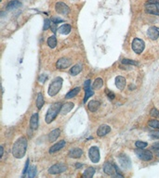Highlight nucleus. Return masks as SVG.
I'll use <instances>...</instances> for the list:
<instances>
[{
    "instance_id": "a19ab883",
    "label": "nucleus",
    "mask_w": 159,
    "mask_h": 178,
    "mask_svg": "<svg viewBox=\"0 0 159 178\" xmlns=\"http://www.w3.org/2000/svg\"><path fill=\"white\" fill-rule=\"evenodd\" d=\"M28 166H29V159H27V161L26 162H25V167H24V170H23V174L24 175L25 173H26L28 172Z\"/></svg>"
},
{
    "instance_id": "4be33fe9",
    "label": "nucleus",
    "mask_w": 159,
    "mask_h": 178,
    "mask_svg": "<svg viewBox=\"0 0 159 178\" xmlns=\"http://www.w3.org/2000/svg\"><path fill=\"white\" fill-rule=\"evenodd\" d=\"M58 30L61 35H68V33H70V32H71L72 27H71V25H69V24H63Z\"/></svg>"
},
{
    "instance_id": "37998d69",
    "label": "nucleus",
    "mask_w": 159,
    "mask_h": 178,
    "mask_svg": "<svg viewBox=\"0 0 159 178\" xmlns=\"http://www.w3.org/2000/svg\"><path fill=\"white\" fill-rule=\"evenodd\" d=\"M0 149H1V154H0V158H2L3 153H4V148H3V147H0Z\"/></svg>"
},
{
    "instance_id": "9b49d317",
    "label": "nucleus",
    "mask_w": 159,
    "mask_h": 178,
    "mask_svg": "<svg viewBox=\"0 0 159 178\" xmlns=\"http://www.w3.org/2000/svg\"><path fill=\"white\" fill-rule=\"evenodd\" d=\"M118 159H119V162L121 166L123 167V168L125 169H129L131 166V161L130 159H129V158L128 157V156L126 155H120L119 157H118Z\"/></svg>"
},
{
    "instance_id": "0eeeda50",
    "label": "nucleus",
    "mask_w": 159,
    "mask_h": 178,
    "mask_svg": "<svg viewBox=\"0 0 159 178\" xmlns=\"http://www.w3.org/2000/svg\"><path fill=\"white\" fill-rule=\"evenodd\" d=\"M55 10H56V12L58 14L63 15V16H67L70 13L69 7L63 2H57L56 5H55Z\"/></svg>"
},
{
    "instance_id": "f8f14e48",
    "label": "nucleus",
    "mask_w": 159,
    "mask_h": 178,
    "mask_svg": "<svg viewBox=\"0 0 159 178\" xmlns=\"http://www.w3.org/2000/svg\"><path fill=\"white\" fill-rule=\"evenodd\" d=\"M103 171H104V173L106 174H108V175H114V173L116 172V165H114L110 162H106L104 163V165H103Z\"/></svg>"
},
{
    "instance_id": "7c9ffc66",
    "label": "nucleus",
    "mask_w": 159,
    "mask_h": 178,
    "mask_svg": "<svg viewBox=\"0 0 159 178\" xmlns=\"http://www.w3.org/2000/svg\"><path fill=\"white\" fill-rule=\"evenodd\" d=\"M148 125L150 126L152 128H154V129H159V121L157 120H152L148 122Z\"/></svg>"
},
{
    "instance_id": "423d86ee",
    "label": "nucleus",
    "mask_w": 159,
    "mask_h": 178,
    "mask_svg": "<svg viewBox=\"0 0 159 178\" xmlns=\"http://www.w3.org/2000/svg\"><path fill=\"white\" fill-rule=\"evenodd\" d=\"M135 153L142 161H149L153 159V153L150 150L143 149V148H138V149L135 150Z\"/></svg>"
},
{
    "instance_id": "cd10ccee",
    "label": "nucleus",
    "mask_w": 159,
    "mask_h": 178,
    "mask_svg": "<svg viewBox=\"0 0 159 178\" xmlns=\"http://www.w3.org/2000/svg\"><path fill=\"white\" fill-rule=\"evenodd\" d=\"M47 44H49V46L50 48H55V46H57V39L56 37L54 35L50 36L49 39H47Z\"/></svg>"
},
{
    "instance_id": "bb28decb",
    "label": "nucleus",
    "mask_w": 159,
    "mask_h": 178,
    "mask_svg": "<svg viewBox=\"0 0 159 178\" xmlns=\"http://www.w3.org/2000/svg\"><path fill=\"white\" fill-rule=\"evenodd\" d=\"M81 70H82V66H81L80 64H76L73 67H72V69H71V70H70V72H71L72 75L75 76L78 73H80Z\"/></svg>"
},
{
    "instance_id": "2eb2a0df",
    "label": "nucleus",
    "mask_w": 159,
    "mask_h": 178,
    "mask_svg": "<svg viewBox=\"0 0 159 178\" xmlns=\"http://www.w3.org/2000/svg\"><path fill=\"white\" fill-rule=\"evenodd\" d=\"M73 107H75V104L72 103V102H67V103L63 104V105L61 106V113L62 115L67 114L68 112H70V111H71V110L73 109Z\"/></svg>"
},
{
    "instance_id": "dca6fc26",
    "label": "nucleus",
    "mask_w": 159,
    "mask_h": 178,
    "mask_svg": "<svg viewBox=\"0 0 159 178\" xmlns=\"http://www.w3.org/2000/svg\"><path fill=\"white\" fill-rule=\"evenodd\" d=\"M64 146H65V141L64 140H61L60 142H58L57 144H55L54 146H52L49 148V153L52 154V153H54V152H57L59 150H61Z\"/></svg>"
},
{
    "instance_id": "4c0bfd02",
    "label": "nucleus",
    "mask_w": 159,
    "mask_h": 178,
    "mask_svg": "<svg viewBox=\"0 0 159 178\" xmlns=\"http://www.w3.org/2000/svg\"><path fill=\"white\" fill-rule=\"evenodd\" d=\"M47 74H41V75L39 76V82L40 83H44V82H45L46 80H47Z\"/></svg>"
},
{
    "instance_id": "aec40b11",
    "label": "nucleus",
    "mask_w": 159,
    "mask_h": 178,
    "mask_svg": "<svg viewBox=\"0 0 159 178\" xmlns=\"http://www.w3.org/2000/svg\"><path fill=\"white\" fill-rule=\"evenodd\" d=\"M116 85L118 89L123 90L126 86V79L123 76H117L116 78Z\"/></svg>"
},
{
    "instance_id": "393cba45",
    "label": "nucleus",
    "mask_w": 159,
    "mask_h": 178,
    "mask_svg": "<svg viewBox=\"0 0 159 178\" xmlns=\"http://www.w3.org/2000/svg\"><path fill=\"white\" fill-rule=\"evenodd\" d=\"M95 173V169L93 167H90V168H88L86 171L84 172L83 173V177L85 178H92Z\"/></svg>"
},
{
    "instance_id": "412c9836",
    "label": "nucleus",
    "mask_w": 159,
    "mask_h": 178,
    "mask_svg": "<svg viewBox=\"0 0 159 178\" xmlns=\"http://www.w3.org/2000/svg\"><path fill=\"white\" fill-rule=\"evenodd\" d=\"M30 126L33 130H36L38 127V114L35 113L32 115L30 120Z\"/></svg>"
},
{
    "instance_id": "58836bf2",
    "label": "nucleus",
    "mask_w": 159,
    "mask_h": 178,
    "mask_svg": "<svg viewBox=\"0 0 159 178\" xmlns=\"http://www.w3.org/2000/svg\"><path fill=\"white\" fill-rule=\"evenodd\" d=\"M151 136L154 137V138H157L159 139V131H154L151 133Z\"/></svg>"
},
{
    "instance_id": "20e7f679",
    "label": "nucleus",
    "mask_w": 159,
    "mask_h": 178,
    "mask_svg": "<svg viewBox=\"0 0 159 178\" xmlns=\"http://www.w3.org/2000/svg\"><path fill=\"white\" fill-rule=\"evenodd\" d=\"M61 86H62V78H61V77H56L53 80L52 83L50 84V85H49V95L50 96H56L58 93L60 92Z\"/></svg>"
},
{
    "instance_id": "c756f323",
    "label": "nucleus",
    "mask_w": 159,
    "mask_h": 178,
    "mask_svg": "<svg viewBox=\"0 0 159 178\" xmlns=\"http://www.w3.org/2000/svg\"><path fill=\"white\" fill-rule=\"evenodd\" d=\"M36 173H37V171H36V168L35 166H32L28 169V176L30 178H34Z\"/></svg>"
},
{
    "instance_id": "a211bd4d",
    "label": "nucleus",
    "mask_w": 159,
    "mask_h": 178,
    "mask_svg": "<svg viewBox=\"0 0 159 178\" xmlns=\"http://www.w3.org/2000/svg\"><path fill=\"white\" fill-rule=\"evenodd\" d=\"M61 135V130L60 129H54L52 130L50 133H49V142H54V141H56L57 138L59 136H60Z\"/></svg>"
},
{
    "instance_id": "c85d7f7f",
    "label": "nucleus",
    "mask_w": 159,
    "mask_h": 178,
    "mask_svg": "<svg viewBox=\"0 0 159 178\" xmlns=\"http://www.w3.org/2000/svg\"><path fill=\"white\" fill-rule=\"evenodd\" d=\"M103 85V81L102 78H97L93 84V89H100Z\"/></svg>"
},
{
    "instance_id": "a878e982",
    "label": "nucleus",
    "mask_w": 159,
    "mask_h": 178,
    "mask_svg": "<svg viewBox=\"0 0 159 178\" xmlns=\"http://www.w3.org/2000/svg\"><path fill=\"white\" fill-rule=\"evenodd\" d=\"M44 105V96L42 93H38L37 94V98H36V107L37 109L40 110Z\"/></svg>"
},
{
    "instance_id": "72a5a7b5",
    "label": "nucleus",
    "mask_w": 159,
    "mask_h": 178,
    "mask_svg": "<svg viewBox=\"0 0 159 178\" xmlns=\"http://www.w3.org/2000/svg\"><path fill=\"white\" fill-rule=\"evenodd\" d=\"M85 92H86V95H85V98H84V102H87V100L88 99V98L91 96L92 95L94 94V93H93V91L91 90V89H88V90H86Z\"/></svg>"
},
{
    "instance_id": "2f4dec72",
    "label": "nucleus",
    "mask_w": 159,
    "mask_h": 178,
    "mask_svg": "<svg viewBox=\"0 0 159 178\" xmlns=\"http://www.w3.org/2000/svg\"><path fill=\"white\" fill-rule=\"evenodd\" d=\"M122 63L123 64H126V65H139V63L137 61H134V60H131V59H128V58H124L122 59Z\"/></svg>"
},
{
    "instance_id": "39448f33",
    "label": "nucleus",
    "mask_w": 159,
    "mask_h": 178,
    "mask_svg": "<svg viewBox=\"0 0 159 178\" xmlns=\"http://www.w3.org/2000/svg\"><path fill=\"white\" fill-rule=\"evenodd\" d=\"M132 50L135 52L136 54H140L144 50V47H145V43L144 41L140 39V38H135L132 41V44H131Z\"/></svg>"
},
{
    "instance_id": "473e14b6",
    "label": "nucleus",
    "mask_w": 159,
    "mask_h": 178,
    "mask_svg": "<svg viewBox=\"0 0 159 178\" xmlns=\"http://www.w3.org/2000/svg\"><path fill=\"white\" fill-rule=\"evenodd\" d=\"M147 143L146 142H143V141H136L135 143V146L138 147V148H144L147 147Z\"/></svg>"
},
{
    "instance_id": "6ab92c4d",
    "label": "nucleus",
    "mask_w": 159,
    "mask_h": 178,
    "mask_svg": "<svg viewBox=\"0 0 159 178\" xmlns=\"http://www.w3.org/2000/svg\"><path fill=\"white\" fill-rule=\"evenodd\" d=\"M100 105H101L100 101H97V100H91V101L88 102V108L91 112H95V111L100 108Z\"/></svg>"
},
{
    "instance_id": "ea45409f",
    "label": "nucleus",
    "mask_w": 159,
    "mask_h": 178,
    "mask_svg": "<svg viewBox=\"0 0 159 178\" xmlns=\"http://www.w3.org/2000/svg\"><path fill=\"white\" fill-rule=\"evenodd\" d=\"M106 94H107V96H108V98H110V99H114V94L113 92H111V91H109V90H106Z\"/></svg>"
},
{
    "instance_id": "b1692460",
    "label": "nucleus",
    "mask_w": 159,
    "mask_h": 178,
    "mask_svg": "<svg viewBox=\"0 0 159 178\" xmlns=\"http://www.w3.org/2000/svg\"><path fill=\"white\" fill-rule=\"evenodd\" d=\"M80 92V87H75V88H73L72 89L71 91H70L69 93H67L65 96V98L66 99H69V98H73V96H75L78 93Z\"/></svg>"
},
{
    "instance_id": "4468645a",
    "label": "nucleus",
    "mask_w": 159,
    "mask_h": 178,
    "mask_svg": "<svg viewBox=\"0 0 159 178\" xmlns=\"http://www.w3.org/2000/svg\"><path fill=\"white\" fill-rule=\"evenodd\" d=\"M147 35L150 37V39L156 40L159 37V31H158V29L155 27H150L149 29H148Z\"/></svg>"
},
{
    "instance_id": "7ed1b4c3",
    "label": "nucleus",
    "mask_w": 159,
    "mask_h": 178,
    "mask_svg": "<svg viewBox=\"0 0 159 178\" xmlns=\"http://www.w3.org/2000/svg\"><path fill=\"white\" fill-rule=\"evenodd\" d=\"M145 12L159 16V0H149L144 5Z\"/></svg>"
},
{
    "instance_id": "ddd939ff",
    "label": "nucleus",
    "mask_w": 159,
    "mask_h": 178,
    "mask_svg": "<svg viewBox=\"0 0 159 178\" xmlns=\"http://www.w3.org/2000/svg\"><path fill=\"white\" fill-rule=\"evenodd\" d=\"M111 131V127L107 124H102L99 127V129L97 130V135L99 136H104L107 134H109Z\"/></svg>"
},
{
    "instance_id": "f257e3e1",
    "label": "nucleus",
    "mask_w": 159,
    "mask_h": 178,
    "mask_svg": "<svg viewBox=\"0 0 159 178\" xmlns=\"http://www.w3.org/2000/svg\"><path fill=\"white\" fill-rule=\"evenodd\" d=\"M27 139L25 137H20L12 147V154L17 159H21L26 153Z\"/></svg>"
},
{
    "instance_id": "5701e85b",
    "label": "nucleus",
    "mask_w": 159,
    "mask_h": 178,
    "mask_svg": "<svg viewBox=\"0 0 159 178\" xmlns=\"http://www.w3.org/2000/svg\"><path fill=\"white\" fill-rule=\"evenodd\" d=\"M21 6V3L19 0H12V1H10L8 5H7V9L11 10L14 9H17V7H19Z\"/></svg>"
},
{
    "instance_id": "6e6552de",
    "label": "nucleus",
    "mask_w": 159,
    "mask_h": 178,
    "mask_svg": "<svg viewBox=\"0 0 159 178\" xmlns=\"http://www.w3.org/2000/svg\"><path fill=\"white\" fill-rule=\"evenodd\" d=\"M88 157H90V161L94 163H97L100 161L101 156H100V150L98 147H91L88 151Z\"/></svg>"
},
{
    "instance_id": "f3484780",
    "label": "nucleus",
    "mask_w": 159,
    "mask_h": 178,
    "mask_svg": "<svg viewBox=\"0 0 159 178\" xmlns=\"http://www.w3.org/2000/svg\"><path fill=\"white\" fill-rule=\"evenodd\" d=\"M82 155H83V150L79 147L73 148V149L69 152V156L71 158H73V159H78Z\"/></svg>"
},
{
    "instance_id": "79ce46f5",
    "label": "nucleus",
    "mask_w": 159,
    "mask_h": 178,
    "mask_svg": "<svg viewBox=\"0 0 159 178\" xmlns=\"http://www.w3.org/2000/svg\"><path fill=\"white\" fill-rule=\"evenodd\" d=\"M153 148L154 149H157V150H159V142H156V143H154L153 144Z\"/></svg>"
},
{
    "instance_id": "e433bc0d",
    "label": "nucleus",
    "mask_w": 159,
    "mask_h": 178,
    "mask_svg": "<svg viewBox=\"0 0 159 178\" xmlns=\"http://www.w3.org/2000/svg\"><path fill=\"white\" fill-rule=\"evenodd\" d=\"M51 21H52L53 23L57 24V23H59V22H62V21H63V20L61 19V18H58V17H53L52 20H51Z\"/></svg>"
},
{
    "instance_id": "c03bdc74",
    "label": "nucleus",
    "mask_w": 159,
    "mask_h": 178,
    "mask_svg": "<svg viewBox=\"0 0 159 178\" xmlns=\"http://www.w3.org/2000/svg\"><path fill=\"white\" fill-rule=\"evenodd\" d=\"M83 166V164H79V163H77L76 164V168H79V167H82Z\"/></svg>"
},
{
    "instance_id": "9d476101",
    "label": "nucleus",
    "mask_w": 159,
    "mask_h": 178,
    "mask_svg": "<svg viewBox=\"0 0 159 178\" xmlns=\"http://www.w3.org/2000/svg\"><path fill=\"white\" fill-rule=\"evenodd\" d=\"M71 64H72L71 59L66 58H60L56 62V67H57V69L62 70V69L68 68L69 66H71Z\"/></svg>"
},
{
    "instance_id": "f03ea898",
    "label": "nucleus",
    "mask_w": 159,
    "mask_h": 178,
    "mask_svg": "<svg viewBox=\"0 0 159 178\" xmlns=\"http://www.w3.org/2000/svg\"><path fill=\"white\" fill-rule=\"evenodd\" d=\"M61 106L62 105L61 102H56L52 104V105L49 108V110H47V114H46V118H45L47 124H50V122H52L55 120V118L57 117V115L61 111Z\"/></svg>"
},
{
    "instance_id": "1a4fd4ad",
    "label": "nucleus",
    "mask_w": 159,
    "mask_h": 178,
    "mask_svg": "<svg viewBox=\"0 0 159 178\" xmlns=\"http://www.w3.org/2000/svg\"><path fill=\"white\" fill-rule=\"evenodd\" d=\"M66 170H67V166L63 163H56L49 169V173L50 174H58L65 172Z\"/></svg>"
},
{
    "instance_id": "f704fd0d",
    "label": "nucleus",
    "mask_w": 159,
    "mask_h": 178,
    "mask_svg": "<svg viewBox=\"0 0 159 178\" xmlns=\"http://www.w3.org/2000/svg\"><path fill=\"white\" fill-rule=\"evenodd\" d=\"M50 26H51V21L49 20V19H47V20H45V21H44L43 30H44V31H46V30L49 29Z\"/></svg>"
},
{
    "instance_id": "c9c22d12",
    "label": "nucleus",
    "mask_w": 159,
    "mask_h": 178,
    "mask_svg": "<svg viewBox=\"0 0 159 178\" xmlns=\"http://www.w3.org/2000/svg\"><path fill=\"white\" fill-rule=\"evenodd\" d=\"M150 114H151V116L155 117V118H156V117H159V110L155 109V108H154V109H152V110H151Z\"/></svg>"
}]
</instances>
